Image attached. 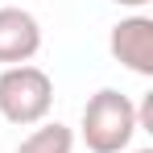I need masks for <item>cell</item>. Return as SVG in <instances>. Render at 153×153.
Returning <instances> with one entry per match:
<instances>
[{"label": "cell", "instance_id": "1", "mask_svg": "<svg viewBox=\"0 0 153 153\" xmlns=\"http://www.w3.org/2000/svg\"><path fill=\"white\" fill-rule=\"evenodd\" d=\"M137 103L116 87H100L83 108V145L91 153H124L137 137Z\"/></svg>", "mask_w": 153, "mask_h": 153}, {"label": "cell", "instance_id": "8", "mask_svg": "<svg viewBox=\"0 0 153 153\" xmlns=\"http://www.w3.org/2000/svg\"><path fill=\"white\" fill-rule=\"evenodd\" d=\"M132 153H153V149H132Z\"/></svg>", "mask_w": 153, "mask_h": 153}, {"label": "cell", "instance_id": "5", "mask_svg": "<svg viewBox=\"0 0 153 153\" xmlns=\"http://www.w3.org/2000/svg\"><path fill=\"white\" fill-rule=\"evenodd\" d=\"M71 149H75V132L62 124V120H42L17 145V153H71Z\"/></svg>", "mask_w": 153, "mask_h": 153}, {"label": "cell", "instance_id": "2", "mask_svg": "<svg viewBox=\"0 0 153 153\" xmlns=\"http://www.w3.org/2000/svg\"><path fill=\"white\" fill-rule=\"evenodd\" d=\"M54 108V83L42 66L21 62V66H4L0 71V116L8 124H42Z\"/></svg>", "mask_w": 153, "mask_h": 153}, {"label": "cell", "instance_id": "7", "mask_svg": "<svg viewBox=\"0 0 153 153\" xmlns=\"http://www.w3.org/2000/svg\"><path fill=\"white\" fill-rule=\"evenodd\" d=\"M112 4H120V8H145L149 0H112Z\"/></svg>", "mask_w": 153, "mask_h": 153}, {"label": "cell", "instance_id": "4", "mask_svg": "<svg viewBox=\"0 0 153 153\" xmlns=\"http://www.w3.org/2000/svg\"><path fill=\"white\" fill-rule=\"evenodd\" d=\"M42 50V25L25 8H0V62L21 66Z\"/></svg>", "mask_w": 153, "mask_h": 153}, {"label": "cell", "instance_id": "3", "mask_svg": "<svg viewBox=\"0 0 153 153\" xmlns=\"http://www.w3.org/2000/svg\"><path fill=\"white\" fill-rule=\"evenodd\" d=\"M108 50H112V58L120 66H128L141 79H149L153 75V21L145 13L116 21L112 33H108Z\"/></svg>", "mask_w": 153, "mask_h": 153}, {"label": "cell", "instance_id": "6", "mask_svg": "<svg viewBox=\"0 0 153 153\" xmlns=\"http://www.w3.org/2000/svg\"><path fill=\"white\" fill-rule=\"evenodd\" d=\"M137 128L153 132V91H149V95H145L141 103H137Z\"/></svg>", "mask_w": 153, "mask_h": 153}]
</instances>
